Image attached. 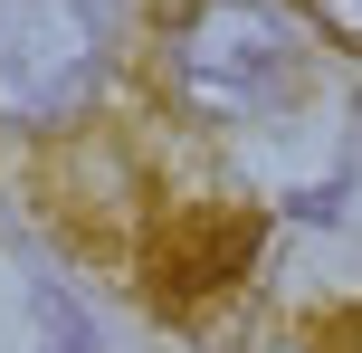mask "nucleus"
<instances>
[{
    "label": "nucleus",
    "mask_w": 362,
    "mask_h": 353,
    "mask_svg": "<svg viewBox=\"0 0 362 353\" xmlns=\"http://www.w3.org/2000/svg\"><path fill=\"white\" fill-rule=\"evenodd\" d=\"M172 76L191 115H267L296 86V38L257 0H191L172 29Z\"/></svg>",
    "instance_id": "1"
},
{
    "label": "nucleus",
    "mask_w": 362,
    "mask_h": 353,
    "mask_svg": "<svg viewBox=\"0 0 362 353\" xmlns=\"http://www.w3.org/2000/svg\"><path fill=\"white\" fill-rule=\"evenodd\" d=\"M105 38L86 0H0V125H67L86 115Z\"/></svg>",
    "instance_id": "2"
},
{
    "label": "nucleus",
    "mask_w": 362,
    "mask_h": 353,
    "mask_svg": "<svg viewBox=\"0 0 362 353\" xmlns=\"http://www.w3.org/2000/svg\"><path fill=\"white\" fill-rule=\"evenodd\" d=\"M257 239H267V220H257V210H229V201L172 210V220L144 239V296L163 306L172 325H210L219 306L248 287Z\"/></svg>",
    "instance_id": "3"
},
{
    "label": "nucleus",
    "mask_w": 362,
    "mask_h": 353,
    "mask_svg": "<svg viewBox=\"0 0 362 353\" xmlns=\"http://www.w3.org/2000/svg\"><path fill=\"white\" fill-rule=\"evenodd\" d=\"M305 19H315L325 38H344V48L362 57V0H305Z\"/></svg>",
    "instance_id": "4"
},
{
    "label": "nucleus",
    "mask_w": 362,
    "mask_h": 353,
    "mask_svg": "<svg viewBox=\"0 0 362 353\" xmlns=\"http://www.w3.org/2000/svg\"><path fill=\"white\" fill-rule=\"evenodd\" d=\"M38 316H48V353H95L86 335H76V316H67V306H38Z\"/></svg>",
    "instance_id": "5"
},
{
    "label": "nucleus",
    "mask_w": 362,
    "mask_h": 353,
    "mask_svg": "<svg viewBox=\"0 0 362 353\" xmlns=\"http://www.w3.org/2000/svg\"><path fill=\"white\" fill-rule=\"evenodd\" d=\"M315 353H362V306H353V316H334L325 335H315Z\"/></svg>",
    "instance_id": "6"
}]
</instances>
